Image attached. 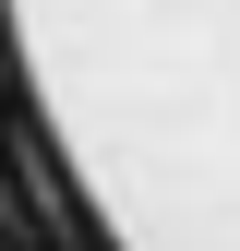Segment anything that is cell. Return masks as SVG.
Segmentation results:
<instances>
[{
	"label": "cell",
	"instance_id": "1",
	"mask_svg": "<svg viewBox=\"0 0 240 251\" xmlns=\"http://www.w3.org/2000/svg\"><path fill=\"white\" fill-rule=\"evenodd\" d=\"M0 108L72 251H240V0H0Z\"/></svg>",
	"mask_w": 240,
	"mask_h": 251
},
{
	"label": "cell",
	"instance_id": "2",
	"mask_svg": "<svg viewBox=\"0 0 240 251\" xmlns=\"http://www.w3.org/2000/svg\"><path fill=\"white\" fill-rule=\"evenodd\" d=\"M0 251H36V239H24V215H12V203H0Z\"/></svg>",
	"mask_w": 240,
	"mask_h": 251
}]
</instances>
